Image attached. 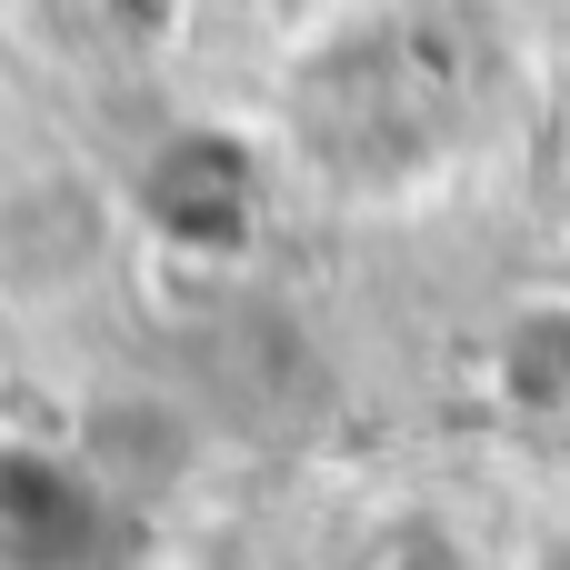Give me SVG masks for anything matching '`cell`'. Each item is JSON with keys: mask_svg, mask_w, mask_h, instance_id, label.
I'll use <instances>...</instances> for the list:
<instances>
[{"mask_svg": "<svg viewBox=\"0 0 570 570\" xmlns=\"http://www.w3.org/2000/svg\"><path fill=\"white\" fill-rule=\"evenodd\" d=\"M110 250V200L80 170H20L0 180V291H80Z\"/></svg>", "mask_w": 570, "mask_h": 570, "instance_id": "6da1fadb", "label": "cell"}, {"mask_svg": "<svg viewBox=\"0 0 570 570\" xmlns=\"http://www.w3.org/2000/svg\"><path fill=\"white\" fill-rule=\"evenodd\" d=\"M371 570H461V551L451 541H401L391 561H371Z\"/></svg>", "mask_w": 570, "mask_h": 570, "instance_id": "7a4b0ae2", "label": "cell"}, {"mask_svg": "<svg viewBox=\"0 0 570 570\" xmlns=\"http://www.w3.org/2000/svg\"><path fill=\"white\" fill-rule=\"evenodd\" d=\"M551 570H570V551H561V561H551Z\"/></svg>", "mask_w": 570, "mask_h": 570, "instance_id": "277c9868", "label": "cell"}, {"mask_svg": "<svg viewBox=\"0 0 570 570\" xmlns=\"http://www.w3.org/2000/svg\"><path fill=\"white\" fill-rule=\"evenodd\" d=\"M561 391H570V331H561Z\"/></svg>", "mask_w": 570, "mask_h": 570, "instance_id": "3957f363", "label": "cell"}]
</instances>
